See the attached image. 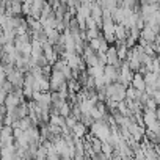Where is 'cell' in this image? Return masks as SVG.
<instances>
[{"label":"cell","instance_id":"obj_1","mask_svg":"<svg viewBox=\"0 0 160 160\" xmlns=\"http://www.w3.org/2000/svg\"><path fill=\"white\" fill-rule=\"evenodd\" d=\"M7 80L13 83V87H24V74L18 68H13L7 72Z\"/></svg>","mask_w":160,"mask_h":160},{"label":"cell","instance_id":"obj_2","mask_svg":"<svg viewBox=\"0 0 160 160\" xmlns=\"http://www.w3.org/2000/svg\"><path fill=\"white\" fill-rule=\"evenodd\" d=\"M24 101H25V99H24ZM21 102H22V101H21L14 93H11V91H10V93H7V96H5L3 105L7 107V110H13V108H14L18 104H21Z\"/></svg>","mask_w":160,"mask_h":160},{"label":"cell","instance_id":"obj_3","mask_svg":"<svg viewBox=\"0 0 160 160\" xmlns=\"http://www.w3.org/2000/svg\"><path fill=\"white\" fill-rule=\"evenodd\" d=\"M113 35H115V39L119 41V42H124L126 36L129 35V30L122 25V24H115V30H113Z\"/></svg>","mask_w":160,"mask_h":160},{"label":"cell","instance_id":"obj_4","mask_svg":"<svg viewBox=\"0 0 160 160\" xmlns=\"http://www.w3.org/2000/svg\"><path fill=\"white\" fill-rule=\"evenodd\" d=\"M130 85H132L135 90L144 91L146 83H144V80H143V74H140V72H133V77H132V82H130Z\"/></svg>","mask_w":160,"mask_h":160},{"label":"cell","instance_id":"obj_5","mask_svg":"<svg viewBox=\"0 0 160 160\" xmlns=\"http://www.w3.org/2000/svg\"><path fill=\"white\" fill-rule=\"evenodd\" d=\"M71 130H72V133H74L75 137H80V138H82V137H85V135H87V132H88V127H87V126H83V124L80 122V121H77Z\"/></svg>","mask_w":160,"mask_h":160},{"label":"cell","instance_id":"obj_6","mask_svg":"<svg viewBox=\"0 0 160 160\" xmlns=\"http://www.w3.org/2000/svg\"><path fill=\"white\" fill-rule=\"evenodd\" d=\"M32 52H30V57L32 58H38L39 55H42V46L38 39H32Z\"/></svg>","mask_w":160,"mask_h":160},{"label":"cell","instance_id":"obj_7","mask_svg":"<svg viewBox=\"0 0 160 160\" xmlns=\"http://www.w3.org/2000/svg\"><path fill=\"white\" fill-rule=\"evenodd\" d=\"M104 66H105V64H101V63H98V64H94V66H87V72H88V75H91V77L102 75V74H104Z\"/></svg>","mask_w":160,"mask_h":160},{"label":"cell","instance_id":"obj_8","mask_svg":"<svg viewBox=\"0 0 160 160\" xmlns=\"http://www.w3.org/2000/svg\"><path fill=\"white\" fill-rule=\"evenodd\" d=\"M27 25H28V30L33 32V30H41V24H39V19H35L32 16H27Z\"/></svg>","mask_w":160,"mask_h":160},{"label":"cell","instance_id":"obj_9","mask_svg":"<svg viewBox=\"0 0 160 160\" xmlns=\"http://www.w3.org/2000/svg\"><path fill=\"white\" fill-rule=\"evenodd\" d=\"M10 10L13 14H22V2L21 0H11Z\"/></svg>","mask_w":160,"mask_h":160},{"label":"cell","instance_id":"obj_10","mask_svg":"<svg viewBox=\"0 0 160 160\" xmlns=\"http://www.w3.org/2000/svg\"><path fill=\"white\" fill-rule=\"evenodd\" d=\"M49 122L61 127V126H64V116H61V115H50L49 116Z\"/></svg>","mask_w":160,"mask_h":160},{"label":"cell","instance_id":"obj_11","mask_svg":"<svg viewBox=\"0 0 160 160\" xmlns=\"http://www.w3.org/2000/svg\"><path fill=\"white\" fill-rule=\"evenodd\" d=\"M101 35V30H98V28H85V38H87V41L88 39H93V38H98Z\"/></svg>","mask_w":160,"mask_h":160},{"label":"cell","instance_id":"obj_12","mask_svg":"<svg viewBox=\"0 0 160 160\" xmlns=\"http://www.w3.org/2000/svg\"><path fill=\"white\" fill-rule=\"evenodd\" d=\"M58 113H60L61 116H64V118H66L68 115H71V105H69V104L64 101V102H63V104L58 107Z\"/></svg>","mask_w":160,"mask_h":160},{"label":"cell","instance_id":"obj_13","mask_svg":"<svg viewBox=\"0 0 160 160\" xmlns=\"http://www.w3.org/2000/svg\"><path fill=\"white\" fill-rule=\"evenodd\" d=\"M78 121L82 122L83 126H87V127L90 129V126L93 124V121H94V119L91 118V115H90V113H82V116H80V119H78Z\"/></svg>","mask_w":160,"mask_h":160},{"label":"cell","instance_id":"obj_14","mask_svg":"<svg viewBox=\"0 0 160 160\" xmlns=\"http://www.w3.org/2000/svg\"><path fill=\"white\" fill-rule=\"evenodd\" d=\"M18 122H19V127H21L22 130H27V129L32 126V119L28 118V115L24 116V118H21V119H18Z\"/></svg>","mask_w":160,"mask_h":160},{"label":"cell","instance_id":"obj_15","mask_svg":"<svg viewBox=\"0 0 160 160\" xmlns=\"http://www.w3.org/2000/svg\"><path fill=\"white\" fill-rule=\"evenodd\" d=\"M101 151H102L104 154H107L108 158H112V152H113V146H112V144H108L107 141H102V143H101Z\"/></svg>","mask_w":160,"mask_h":160},{"label":"cell","instance_id":"obj_16","mask_svg":"<svg viewBox=\"0 0 160 160\" xmlns=\"http://www.w3.org/2000/svg\"><path fill=\"white\" fill-rule=\"evenodd\" d=\"M77 80H78V83L80 85H85V82H87V78H88V72H87V69H83V71H78V74H77V77H75Z\"/></svg>","mask_w":160,"mask_h":160},{"label":"cell","instance_id":"obj_17","mask_svg":"<svg viewBox=\"0 0 160 160\" xmlns=\"http://www.w3.org/2000/svg\"><path fill=\"white\" fill-rule=\"evenodd\" d=\"M38 85H39V91L41 93H46V91H49V78H41L39 82H38Z\"/></svg>","mask_w":160,"mask_h":160},{"label":"cell","instance_id":"obj_18","mask_svg":"<svg viewBox=\"0 0 160 160\" xmlns=\"http://www.w3.org/2000/svg\"><path fill=\"white\" fill-rule=\"evenodd\" d=\"M30 52H32V42H24L22 47H21V55L30 57Z\"/></svg>","mask_w":160,"mask_h":160},{"label":"cell","instance_id":"obj_19","mask_svg":"<svg viewBox=\"0 0 160 160\" xmlns=\"http://www.w3.org/2000/svg\"><path fill=\"white\" fill-rule=\"evenodd\" d=\"M8 135H13V127L8 124H3V127L0 129V137H8Z\"/></svg>","mask_w":160,"mask_h":160},{"label":"cell","instance_id":"obj_20","mask_svg":"<svg viewBox=\"0 0 160 160\" xmlns=\"http://www.w3.org/2000/svg\"><path fill=\"white\" fill-rule=\"evenodd\" d=\"M146 129H149V130H152L155 133H160V122H158V119H155L154 122H151L149 126H146Z\"/></svg>","mask_w":160,"mask_h":160},{"label":"cell","instance_id":"obj_21","mask_svg":"<svg viewBox=\"0 0 160 160\" xmlns=\"http://www.w3.org/2000/svg\"><path fill=\"white\" fill-rule=\"evenodd\" d=\"M0 88H2V90H3L5 93H10V91L13 90V83H11V82H8V80L5 78V80H3V82H2V83H0Z\"/></svg>","mask_w":160,"mask_h":160},{"label":"cell","instance_id":"obj_22","mask_svg":"<svg viewBox=\"0 0 160 160\" xmlns=\"http://www.w3.org/2000/svg\"><path fill=\"white\" fill-rule=\"evenodd\" d=\"M157 105H158V104H157V102H155V101H154L152 98H149V99L146 101V104L143 105V108H149V110H155V108H157Z\"/></svg>","mask_w":160,"mask_h":160},{"label":"cell","instance_id":"obj_23","mask_svg":"<svg viewBox=\"0 0 160 160\" xmlns=\"http://www.w3.org/2000/svg\"><path fill=\"white\" fill-rule=\"evenodd\" d=\"M36 60V64L39 66V68H44V66H47L49 64V61H47V58L44 57V55H39L38 58H35Z\"/></svg>","mask_w":160,"mask_h":160},{"label":"cell","instance_id":"obj_24","mask_svg":"<svg viewBox=\"0 0 160 160\" xmlns=\"http://www.w3.org/2000/svg\"><path fill=\"white\" fill-rule=\"evenodd\" d=\"M28 14H30V5L22 3V16H28Z\"/></svg>","mask_w":160,"mask_h":160},{"label":"cell","instance_id":"obj_25","mask_svg":"<svg viewBox=\"0 0 160 160\" xmlns=\"http://www.w3.org/2000/svg\"><path fill=\"white\" fill-rule=\"evenodd\" d=\"M7 78V74H5V69H3V66L0 64V83L3 82V80Z\"/></svg>","mask_w":160,"mask_h":160},{"label":"cell","instance_id":"obj_26","mask_svg":"<svg viewBox=\"0 0 160 160\" xmlns=\"http://www.w3.org/2000/svg\"><path fill=\"white\" fill-rule=\"evenodd\" d=\"M5 96H7V93L0 88V104H3V101H5Z\"/></svg>","mask_w":160,"mask_h":160},{"label":"cell","instance_id":"obj_27","mask_svg":"<svg viewBox=\"0 0 160 160\" xmlns=\"http://www.w3.org/2000/svg\"><path fill=\"white\" fill-rule=\"evenodd\" d=\"M3 35V28H2V25H0V36Z\"/></svg>","mask_w":160,"mask_h":160},{"label":"cell","instance_id":"obj_28","mask_svg":"<svg viewBox=\"0 0 160 160\" xmlns=\"http://www.w3.org/2000/svg\"><path fill=\"white\" fill-rule=\"evenodd\" d=\"M2 50H3V47H2V44H0V53H2Z\"/></svg>","mask_w":160,"mask_h":160}]
</instances>
